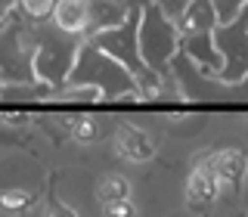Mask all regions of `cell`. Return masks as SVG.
Returning a JSON list of instances; mask_svg holds the SVG:
<instances>
[{
  "label": "cell",
  "instance_id": "cell-15",
  "mask_svg": "<svg viewBox=\"0 0 248 217\" xmlns=\"http://www.w3.org/2000/svg\"><path fill=\"white\" fill-rule=\"evenodd\" d=\"M31 208H34V196H31L28 189H22V186H10V189L0 192V211L3 214H28Z\"/></svg>",
  "mask_w": 248,
  "mask_h": 217
},
{
  "label": "cell",
  "instance_id": "cell-16",
  "mask_svg": "<svg viewBox=\"0 0 248 217\" xmlns=\"http://www.w3.org/2000/svg\"><path fill=\"white\" fill-rule=\"evenodd\" d=\"M68 134H72V140H78V143H96V140L103 137V121L93 118V115H75V118L68 121Z\"/></svg>",
  "mask_w": 248,
  "mask_h": 217
},
{
  "label": "cell",
  "instance_id": "cell-13",
  "mask_svg": "<svg viewBox=\"0 0 248 217\" xmlns=\"http://www.w3.org/2000/svg\"><path fill=\"white\" fill-rule=\"evenodd\" d=\"M50 22L65 34L84 37V25H87V0H56L50 13Z\"/></svg>",
  "mask_w": 248,
  "mask_h": 217
},
{
  "label": "cell",
  "instance_id": "cell-6",
  "mask_svg": "<svg viewBox=\"0 0 248 217\" xmlns=\"http://www.w3.org/2000/svg\"><path fill=\"white\" fill-rule=\"evenodd\" d=\"M170 72V81L177 84V93H180V99H189V103H202V99H217L227 93V87H223L217 78H211L208 72H202V68L192 62L186 53L177 50L174 59H170L168 65Z\"/></svg>",
  "mask_w": 248,
  "mask_h": 217
},
{
  "label": "cell",
  "instance_id": "cell-9",
  "mask_svg": "<svg viewBox=\"0 0 248 217\" xmlns=\"http://www.w3.org/2000/svg\"><path fill=\"white\" fill-rule=\"evenodd\" d=\"M205 168L214 174V180L220 186H239L248 174V155L242 149H220V152H211Z\"/></svg>",
  "mask_w": 248,
  "mask_h": 217
},
{
  "label": "cell",
  "instance_id": "cell-2",
  "mask_svg": "<svg viewBox=\"0 0 248 217\" xmlns=\"http://www.w3.org/2000/svg\"><path fill=\"white\" fill-rule=\"evenodd\" d=\"M81 41L84 37L59 31L50 19L34 22V59H31V65H34V81H41L53 90L65 87Z\"/></svg>",
  "mask_w": 248,
  "mask_h": 217
},
{
  "label": "cell",
  "instance_id": "cell-4",
  "mask_svg": "<svg viewBox=\"0 0 248 217\" xmlns=\"http://www.w3.org/2000/svg\"><path fill=\"white\" fill-rule=\"evenodd\" d=\"M34 22L10 13L0 19V84H34Z\"/></svg>",
  "mask_w": 248,
  "mask_h": 217
},
{
  "label": "cell",
  "instance_id": "cell-1",
  "mask_svg": "<svg viewBox=\"0 0 248 217\" xmlns=\"http://www.w3.org/2000/svg\"><path fill=\"white\" fill-rule=\"evenodd\" d=\"M65 84H78V87H93L99 90V96L115 103V99H140L137 96V81L121 62H115L108 53H103L99 46H93L90 41H81L78 46L75 65L68 72Z\"/></svg>",
  "mask_w": 248,
  "mask_h": 217
},
{
  "label": "cell",
  "instance_id": "cell-21",
  "mask_svg": "<svg viewBox=\"0 0 248 217\" xmlns=\"http://www.w3.org/2000/svg\"><path fill=\"white\" fill-rule=\"evenodd\" d=\"M44 217H81L75 211V208H68V205H62V202H46V208H44Z\"/></svg>",
  "mask_w": 248,
  "mask_h": 217
},
{
  "label": "cell",
  "instance_id": "cell-19",
  "mask_svg": "<svg viewBox=\"0 0 248 217\" xmlns=\"http://www.w3.org/2000/svg\"><path fill=\"white\" fill-rule=\"evenodd\" d=\"M103 214L106 217H137V208H134L130 199H121V202H106Z\"/></svg>",
  "mask_w": 248,
  "mask_h": 217
},
{
  "label": "cell",
  "instance_id": "cell-11",
  "mask_svg": "<svg viewBox=\"0 0 248 217\" xmlns=\"http://www.w3.org/2000/svg\"><path fill=\"white\" fill-rule=\"evenodd\" d=\"M220 196V183L214 180V174L205 165L192 168L186 177V205L196 211V208H208L211 202Z\"/></svg>",
  "mask_w": 248,
  "mask_h": 217
},
{
  "label": "cell",
  "instance_id": "cell-18",
  "mask_svg": "<svg viewBox=\"0 0 248 217\" xmlns=\"http://www.w3.org/2000/svg\"><path fill=\"white\" fill-rule=\"evenodd\" d=\"M214 10H217V25H227V22L239 19L242 10L248 6V0H211Z\"/></svg>",
  "mask_w": 248,
  "mask_h": 217
},
{
  "label": "cell",
  "instance_id": "cell-12",
  "mask_svg": "<svg viewBox=\"0 0 248 217\" xmlns=\"http://www.w3.org/2000/svg\"><path fill=\"white\" fill-rule=\"evenodd\" d=\"M177 28L180 34H208V31L217 28V10L211 0H189L186 10L177 19Z\"/></svg>",
  "mask_w": 248,
  "mask_h": 217
},
{
  "label": "cell",
  "instance_id": "cell-8",
  "mask_svg": "<svg viewBox=\"0 0 248 217\" xmlns=\"http://www.w3.org/2000/svg\"><path fill=\"white\" fill-rule=\"evenodd\" d=\"M112 146H115V152H118L124 161H130V165H143V161L155 158L152 140L146 137L140 127H134V124H121V127L115 130Z\"/></svg>",
  "mask_w": 248,
  "mask_h": 217
},
{
  "label": "cell",
  "instance_id": "cell-17",
  "mask_svg": "<svg viewBox=\"0 0 248 217\" xmlns=\"http://www.w3.org/2000/svg\"><path fill=\"white\" fill-rule=\"evenodd\" d=\"M56 6V0H16L13 3V13L22 16L25 22H46Z\"/></svg>",
  "mask_w": 248,
  "mask_h": 217
},
{
  "label": "cell",
  "instance_id": "cell-22",
  "mask_svg": "<svg viewBox=\"0 0 248 217\" xmlns=\"http://www.w3.org/2000/svg\"><path fill=\"white\" fill-rule=\"evenodd\" d=\"M13 3L16 0H0V19H6V16L13 13Z\"/></svg>",
  "mask_w": 248,
  "mask_h": 217
},
{
  "label": "cell",
  "instance_id": "cell-23",
  "mask_svg": "<svg viewBox=\"0 0 248 217\" xmlns=\"http://www.w3.org/2000/svg\"><path fill=\"white\" fill-rule=\"evenodd\" d=\"M3 121H6V124H25L28 115H3Z\"/></svg>",
  "mask_w": 248,
  "mask_h": 217
},
{
  "label": "cell",
  "instance_id": "cell-7",
  "mask_svg": "<svg viewBox=\"0 0 248 217\" xmlns=\"http://www.w3.org/2000/svg\"><path fill=\"white\" fill-rule=\"evenodd\" d=\"M130 16L127 0H87V25H84V41L93 34H103L108 28H118Z\"/></svg>",
  "mask_w": 248,
  "mask_h": 217
},
{
  "label": "cell",
  "instance_id": "cell-20",
  "mask_svg": "<svg viewBox=\"0 0 248 217\" xmlns=\"http://www.w3.org/2000/svg\"><path fill=\"white\" fill-rule=\"evenodd\" d=\"M149 3H158L161 6V13L168 16V19H180V13L186 10V3H189V0H149Z\"/></svg>",
  "mask_w": 248,
  "mask_h": 217
},
{
  "label": "cell",
  "instance_id": "cell-5",
  "mask_svg": "<svg viewBox=\"0 0 248 217\" xmlns=\"http://www.w3.org/2000/svg\"><path fill=\"white\" fill-rule=\"evenodd\" d=\"M214 46L223 59V68L217 75L220 84H239L248 78V16L242 13L239 19L217 25L214 31Z\"/></svg>",
  "mask_w": 248,
  "mask_h": 217
},
{
  "label": "cell",
  "instance_id": "cell-3",
  "mask_svg": "<svg viewBox=\"0 0 248 217\" xmlns=\"http://www.w3.org/2000/svg\"><path fill=\"white\" fill-rule=\"evenodd\" d=\"M137 46L143 65L155 75H168V65L174 53L180 50V28L174 19L161 13L158 3H143L137 25Z\"/></svg>",
  "mask_w": 248,
  "mask_h": 217
},
{
  "label": "cell",
  "instance_id": "cell-14",
  "mask_svg": "<svg viewBox=\"0 0 248 217\" xmlns=\"http://www.w3.org/2000/svg\"><path fill=\"white\" fill-rule=\"evenodd\" d=\"M96 199L103 202H121V199H130V180L124 174H103L96 183Z\"/></svg>",
  "mask_w": 248,
  "mask_h": 217
},
{
  "label": "cell",
  "instance_id": "cell-10",
  "mask_svg": "<svg viewBox=\"0 0 248 217\" xmlns=\"http://www.w3.org/2000/svg\"><path fill=\"white\" fill-rule=\"evenodd\" d=\"M180 53H186L202 72H208L211 78H217L220 68H223V59H220V53H217V46H214L211 31H208V34H180Z\"/></svg>",
  "mask_w": 248,
  "mask_h": 217
}]
</instances>
